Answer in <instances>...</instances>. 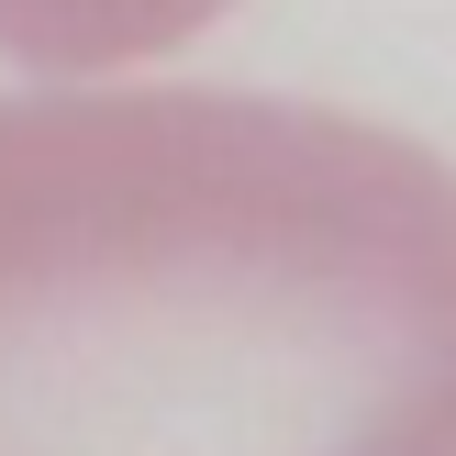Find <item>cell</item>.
Instances as JSON below:
<instances>
[{
	"label": "cell",
	"mask_w": 456,
	"mask_h": 456,
	"mask_svg": "<svg viewBox=\"0 0 456 456\" xmlns=\"http://www.w3.org/2000/svg\"><path fill=\"white\" fill-rule=\"evenodd\" d=\"M0 456H456V167L256 89H0Z\"/></svg>",
	"instance_id": "6da1fadb"
},
{
	"label": "cell",
	"mask_w": 456,
	"mask_h": 456,
	"mask_svg": "<svg viewBox=\"0 0 456 456\" xmlns=\"http://www.w3.org/2000/svg\"><path fill=\"white\" fill-rule=\"evenodd\" d=\"M234 0H0V56L22 67H145Z\"/></svg>",
	"instance_id": "7a4b0ae2"
}]
</instances>
